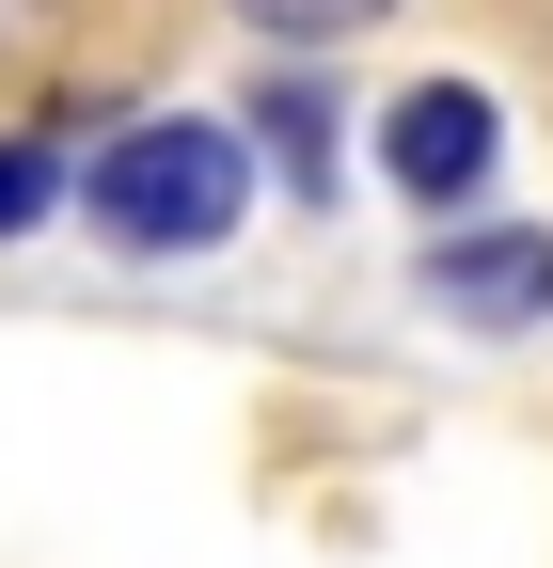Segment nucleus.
<instances>
[{"mask_svg": "<svg viewBox=\"0 0 553 568\" xmlns=\"http://www.w3.org/2000/svg\"><path fill=\"white\" fill-rule=\"evenodd\" d=\"M253 205V159L222 126H127L111 159H95V222L127 237V253H205Z\"/></svg>", "mask_w": 553, "mask_h": 568, "instance_id": "1", "label": "nucleus"}, {"mask_svg": "<svg viewBox=\"0 0 553 568\" xmlns=\"http://www.w3.org/2000/svg\"><path fill=\"white\" fill-rule=\"evenodd\" d=\"M48 174H63V159H48V142H0V237H17V222H32V205H48Z\"/></svg>", "mask_w": 553, "mask_h": 568, "instance_id": "5", "label": "nucleus"}, {"mask_svg": "<svg viewBox=\"0 0 553 568\" xmlns=\"http://www.w3.org/2000/svg\"><path fill=\"white\" fill-rule=\"evenodd\" d=\"M491 159H506V111L474 95V80H428V95L380 111V174H395L411 205H474V190H491Z\"/></svg>", "mask_w": 553, "mask_h": 568, "instance_id": "2", "label": "nucleus"}, {"mask_svg": "<svg viewBox=\"0 0 553 568\" xmlns=\"http://www.w3.org/2000/svg\"><path fill=\"white\" fill-rule=\"evenodd\" d=\"M428 284H443V301H474V316H537V301H553V237H459Z\"/></svg>", "mask_w": 553, "mask_h": 568, "instance_id": "3", "label": "nucleus"}, {"mask_svg": "<svg viewBox=\"0 0 553 568\" xmlns=\"http://www.w3.org/2000/svg\"><path fill=\"white\" fill-rule=\"evenodd\" d=\"M48 32H63V0H0V63H32Z\"/></svg>", "mask_w": 553, "mask_h": 568, "instance_id": "6", "label": "nucleus"}, {"mask_svg": "<svg viewBox=\"0 0 553 568\" xmlns=\"http://www.w3.org/2000/svg\"><path fill=\"white\" fill-rule=\"evenodd\" d=\"M238 17H253V32H285V48H332V32H364L380 0H238Z\"/></svg>", "mask_w": 553, "mask_h": 568, "instance_id": "4", "label": "nucleus"}]
</instances>
